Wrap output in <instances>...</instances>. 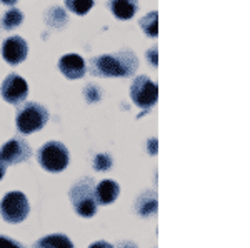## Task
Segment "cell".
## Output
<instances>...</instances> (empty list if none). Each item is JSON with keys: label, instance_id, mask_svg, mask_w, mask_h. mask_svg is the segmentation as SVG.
Here are the masks:
<instances>
[{"label": "cell", "instance_id": "52a82bcc", "mask_svg": "<svg viewBox=\"0 0 250 248\" xmlns=\"http://www.w3.org/2000/svg\"><path fill=\"white\" fill-rule=\"evenodd\" d=\"M0 94H2V98L5 102L12 103V105H20V103L25 102L27 95H29V83L20 77V75L10 74L2 82Z\"/></svg>", "mask_w": 250, "mask_h": 248}, {"label": "cell", "instance_id": "e0dca14e", "mask_svg": "<svg viewBox=\"0 0 250 248\" xmlns=\"http://www.w3.org/2000/svg\"><path fill=\"white\" fill-rule=\"evenodd\" d=\"M22 20H23L22 12L17 9H10L5 15H3L2 27L5 30H12V29H15V27H19L20 23H22Z\"/></svg>", "mask_w": 250, "mask_h": 248}, {"label": "cell", "instance_id": "9c48e42d", "mask_svg": "<svg viewBox=\"0 0 250 248\" xmlns=\"http://www.w3.org/2000/svg\"><path fill=\"white\" fill-rule=\"evenodd\" d=\"M27 42L22 37H10L2 43V57L10 65H19L27 58Z\"/></svg>", "mask_w": 250, "mask_h": 248}, {"label": "cell", "instance_id": "d6986e66", "mask_svg": "<svg viewBox=\"0 0 250 248\" xmlns=\"http://www.w3.org/2000/svg\"><path fill=\"white\" fill-rule=\"evenodd\" d=\"M83 95H85L87 102H90V103H95V102H99V100L102 98V94H100L99 89H97L95 85L85 87V90H83Z\"/></svg>", "mask_w": 250, "mask_h": 248}, {"label": "cell", "instance_id": "7c38bea8", "mask_svg": "<svg viewBox=\"0 0 250 248\" xmlns=\"http://www.w3.org/2000/svg\"><path fill=\"white\" fill-rule=\"evenodd\" d=\"M139 9V2L137 0H110V10L117 19L128 20L135 15Z\"/></svg>", "mask_w": 250, "mask_h": 248}, {"label": "cell", "instance_id": "ffe728a7", "mask_svg": "<svg viewBox=\"0 0 250 248\" xmlns=\"http://www.w3.org/2000/svg\"><path fill=\"white\" fill-rule=\"evenodd\" d=\"M0 248H23L17 240L9 238V237H2L0 235Z\"/></svg>", "mask_w": 250, "mask_h": 248}, {"label": "cell", "instance_id": "603a6c76", "mask_svg": "<svg viewBox=\"0 0 250 248\" xmlns=\"http://www.w3.org/2000/svg\"><path fill=\"white\" fill-rule=\"evenodd\" d=\"M148 153H150V155L157 153V138H150V140H148Z\"/></svg>", "mask_w": 250, "mask_h": 248}, {"label": "cell", "instance_id": "8992f818", "mask_svg": "<svg viewBox=\"0 0 250 248\" xmlns=\"http://www.w3.org/2000/svg\"><path fill=\"white\" fill-rule=\"evenodd\" d=\"M130 98L134 100L137 107L148 110L154 107L159 98V87L145 75H139L130 85Z\"/></svg>", "mask_w": 250, "mask_h": 248}, {"label": "cell", "instance_id": "8fae6325", "mask_svg": "<svg viewBox=\"0 0 250 248\" xmlns=\"http://www.w3.org/2000/svg\"><path fill=\"white\" fill-rule=\"evenodd\" d=\"M120 195V187L115 180H102L95 185V200L97 205H110Z\"/></svg>", "mask_w": 250, "mask_h": 248}, {"label": "cell", "instance_id": "cb8c5ba5", "mask_svg": "<svg viewBox=\"0 0 250 248\" xmlns=\"http://www.w3.org/2000/svg\"><path fill=\"white\" fill-rule=\"evenodd\" d=\"M117 248H137V247H135V243H132V242H122Z\"/></svg>", "mask_w": 250, "mask_h": 248}, {"label": "cell", "instance_id": "484cf974", "mask_svg": "<svg viewBox=\"0 0 250 248\" xmlns=\"http://www.w3.org/2000/svg\"><path fill=\"white\" fill-rule=\"evenodd\" d=\"M0 2H2L3 5H15V3H17V0H0Z\"/></svg>", "mask_w": 250, "mask_h": 248}, {"label": "cell", "instance_id": "3957f363", "mask_svg": "<svg viewBox=\"0 0 250 248\" xmlns=\"http://www.w3.org/2000/svg\"><path fill=\"white\" fill-rule=\"evenodd\" d=\"M47 122H48L47 109L35 102L23 103L17 112V118H15L17 130L23 135H30L34 132L42 130Z\"/></svg>", "mask_w": 250, "mask_h": 248}, {"label": "cell", "instance_id": "5b68a950", "mask_svg": "<svg viewBox=\"0 0 250 248\" xmlns=\"http://www.w3.org/2000/svg\"><path fill=\"white\" fill-rule=\"evenodd\" d=\"M30 203L22 191H9L0 202V215L9 223H20L29 217Z\"/></svg>", "mask_w": 250, "mask_h": 248}, {"label": "cell", "instance_id": "44dd1931", "mask_svg": "<svg viewBox=\"0 0 250 248\" xmlns=\"http://www.w3.org/2000/svg\"><path fill=\"white\" fill-rule=\"evenodd\" d=\"M88 248H114V245H110L108 242H104V240H99V242H94Z\"/></svg>", "mask_w": 250, "mask_h": 248}, {"label": "cell", "instance_id": "30bf717a", "mask_svg": "<svg viewBox=\"0 0 250 248\" xmlns=\"http://www.w3.org/2000/svg\"><path fill=\"white\" fill-rule=\"evenodd\" d=\"M59 69L67 78H70V80L82 78L87 72L85 62H83V58L77 54L63 55V57L59 60Z\"/></svg>", "mask_w": 250, "mask_h": 248}, {"label": "cell", "instance_id": "4fadbf2b", "mask_svg": "<svg viewBox=\"0 0 250 248\" xmlns=\"http://www.w3.org/2000/svg\"><path fill=\"white\" fill-rule=\"evenodd\" d=\"M32 248H74V243L70 242V238L67 235L52 233L37 240Z\"/></svg>", "mask_w": 250, "mask_h": 248}, {"label": "cell", "instance_id": "ba28073f", "mask_svg": "<svg viewBox=\"0 0 250 248\" xmlns=\"http://www.w3.org/2000/svg\"><path fill=\"white\" fill-rule=\"evenodd\" d=\"M32 155L29 143L22 138H12L0 147V160L5 165H15V163L27 162Z\"/></svg>", "mask_w": 250, "mask_h": 248}, {"label": "cell", "instance_id": "5bb4252c", "mask_svg": "<svg viewBox=\"0 0 250 248\" xmlns=\"http://www.w3.org/2000/svg\"><path fill=\"white\" fill-rule=\"evenodd\" d=\"M157 211V198H155V193H145V195H140L139 200H137V213L139 215H152Z\"/></svg>", "mask_w": 250, "mask_h": 248}, {"label": "cell", "instance_id": "7402d4cb", "mask_svg": "<svg viewBox=\"0 0 250 248\" xmlns=\"http://www.w3.org/2000/svg\"><path fill=\"white\" fill-rule=\"evenodd\" d=\"M147 58H148V62H150L152 65L157 67V49L148 50V52H147Z\"/></svg>", "mask_w": 250, "mask_h": 248}, {"label": "cell", "instance_id": "9a60e30c", "mask_svg": "<svg viewBox=\"0 0 250 248\" xmlns=\"http://www.w3.org/2000/svg\"><path fill=\"white\" fill-rule=\"evenodd\" d=\"M140 27L148 37H157L159 35V14L154 12H148L145 17L140 20Z\"/></svg>", "mask_w": 250, "mask_h": 248}, {"label": "cell", "instance_id": "2e32d148", "mask_svg": "<svg viewBox=\"0 0 250 248\" xmlns=\"http://www.w3.org/2000/svg\"><path fill=\"white\" fill-rule=\"evenodd\" d=\"M65 5L75 15H85L94 7V0H65Z\"/></svg>", "mask_w": 250, "mask_h": 248}, {"label": "cell", "instance_id": "6da1fadb", "mask_svg": "<svg viewBox=\"0 0 250 248\" xmlns=\"http://www.w3.org/2000/svg\"><path fill=\"white\" fill-rule=\"evenodd\" d=\"M139 60L132 52L100 55L92 58V72L99 77H130L137 72Z\"/></svg>", "mask_w": 250, "mask_h": 248}, {"label": "cell", "instance_id": "277c9868", "mask_svg": "<svg viewBox=\"0 0 250 248\" xmlns=\"http://www.w3.org/2000/svg\"><path fill=\"white\" fill-rule=\"evenodd\" d=\"M37 160L43 170L50 173H60L68 165V150L62 142H47L40 147Z\"/></svg>", "mask_w": 250, "mask_h": 248}, {"label": "cell", "instance_id": "d4e9b609", "mask_svg": "<svg viewBox=\"0 0 250 248\" xmlns=\"http://www.w3.org/2000/svg\"><path fill=\"white\" fill-rule=\"evenodd\" d=\"M5 167H7L5 163H3L2 160H0V180H2V178H3V175H5V170H7Z\"/></svg>", "mask_w": 250, "mask_h": 248}, {"label": "cell", "instance_id": "ac0fdd59", "mask_svg": "<svg viewBox=\"0 0 250 248\" xmlns=\"http://www.w3.org/2000/svg\"><path fill=\"white\" fill-rule=\"evenodd\" d=\"M112 157L108 153H99L94 158V169L97 172H107L112 169Z\"/></svg>", "mask_w": 250, "mask_h": 248}, {"label": "cell", "instance_id": "7a4b0ae2", "mask_svg": "<svg viewBox=\"0 0 250 248\" xmlns=\"http://www.w3.org/2000/svg\"><path fill=\"white\" fill-rule=\"evenodd\" d=\"M68 197L74 205V210L82 218H92L97 213L95 185L92 178L80 180L68 191Z\"/></svg>", "mask_w": 250, "mask_h": 248}]
</instances>
